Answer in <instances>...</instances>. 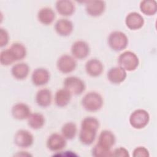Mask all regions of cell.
<instances>
[{"label": "cell", "instance_id": "obj_7", "mask_svg": "<svg viewBox=\"0 0 157 157\" xmlns=\"http://www.w3.org/2000/svg\"><path fill=\"white\" fill-rule=\"evenodd\" d=\"M77 66L75 58L69 55H61L56 61L58 69L63 74H69L73 72Z\"/></svg>", "mask_w": 157, "mask_h": 157}, {"label": "cell", "instance_id": "obj_17", "mask_svg": "<svg viewBox=\"0 0 157 157\" xmlns=\"http://www.w3.org/2000/svg\"><path fill=\"white\" fill-rule=\"evenodd\" d=\"M127 77L126 71L120 66L110 68L107 74V79L113 84H120L124 82Z\"/></svg>", "mask_w": 157, "mask_h": 157}, {"label": "cell", "instance_id": "obj_32", "mask_svg": "<svg viewBox=\"0 0 157 157\" xmlns=\"http://www.w3.org/2000/svg\"><path fill=\"white\" fill-rule=\"evenodd\" d=\"M112 156L129 157V154L128 150L124 147H119L112 151Z\"/></svg>", "mask_w": 157, "mask_h": 157}, {"label": "cell", "instance_id": "obj_31", "mask_svg": "<svg viewBox=\"0 0 157 157\" xmlns=\"http://www.w3.org/2000/svg\"><path fill=\"white\" fill-rule=\"evenodd\" d=\"M9 35L7 31L2 28H0V47H3L8 44Z\"/></svg>", "mask_w": 157, "mask_h": 157}, {"label": "cell", "instance_id": "obj_12", "mask_svg": "<svg viewBox=\"0 0 157 157\" xmlns=\"http://www.w3.org/2000/svg\"><path fill=\"white\" fill-rule=\"evenodd\" d=\"M50 74L49 71L43 67L36 68L31 75V81L35 86H40L46 85L50 80Z\"/></svg>", "mask_w": 157, "mask_h": 157}, {"label": "cell", "instance_id": "obj_9", "mask_svg": "<svg viewBox=\"0 0 157 157\" xmlns=\"http://www.w3.org/2000/svg\"><path fill=\"white\" fill-rule=\"evenodd\" d=\"M71 50L72 56L78 59L86 58L89 55L90 52L88 44L82 40L74 42L71 46Z\"/></svg>", "mask_w": 157, "mask_h": 157}, {"label": "cell", "instance_id": "obj_11", "mask_svg": "<svg viewBox=\"0 0 157 157\" xmlns=\"http://www.w3.org/2000/svg\"><path fill=\"white\" fill-rule=\"evenodd\" d=\"M66 146V139L63 135L55 132L52 134L47 140V148L52 151L61 150Z\"/></svg>", "mask_w": 157, "mask_h": 157}, {"label": "cell", "instance_id": "obj_4", "mask_svg": "<svg viewBox=\"0 0 157 157\" xmlns=\"http://www.w3.org/2000/svg\"><path fill=\"white\" fill-rule=\"evenodd\" d=\"M118 63L119 66L126 71H133L139 66V59L134 52L126 51L119 55Z\"/></svg>", "mask_w": 157, "mask_h": 157}, {"label": "cell", "instance_id": "obj_21", "mask_svg": "<svg viewBox=\"0 0 157 157\" xmlns=\"http://www.w3.org/2000/svg\"><path fill=\"white\" fill-rule=\"evenodd\" d=\"M29 71V67L26 63H18L12 66L11 68V74L15 78L23 80L28 77Z\"/></svg>", "mask_w": 157, "mask_h": 157}, {"label": "cell", "instance_id": "obj_30", "mask_svg": "<svg viewBox=\"0 0 157 157\" xmlns=\"http://www.w3.org/2000/svg\"><path fill=\"white\" fill-rule=\"evenodd\" d=\"M150 156L148 150L144 147H137L132 151L134 157H148Z\"/></svg>", "mask_w": 157, "mask_h": 157}, {"label": "cell", "instance_id": "obj_8", "mask_svg": "<svg viewBox=\"0 0 157 157\" xmlns=\"http://www.w3.org/2000/svg\"><path fill=\"white\" fill-rule=\"evenodd\" d=\"M13 141L15 144L20 148H28L34 142L33 134L26 129H20L14 135Z\"/></svg>", "mask_w": 157, "mask_h": 157}, {"label": "cell", "instance_id": "obj_22", "mask_svg": "<svg viewBox=\"0 0 157 157\" xmlns=\"http://www.w3.org/2000/svg\"><path fill=\"white\" fill-rule=\"evenodd\" d=\"M55 18V13L50 7H43L37 13V19L40 23L45 25H49L53 23Z\"/></svg>", "mask_w": 157, "mask_h": 157}, {"label": "cell", "instance_id": "obj_16", "mask_svg": "<svg viewBox=\"0 0 157 157\" xmlns=\"http://www.w3.org/2000/svg\"><path fill=\"white\" fill-rule=\"evenodd\" d=\"M85 68L87 74L93 77L99 76L104 71L103 64L96 58H91L87 61Z\"/></svg>", "mask_w": 157, "mask_h": 157}, {"label": "cell", "instance_id": "obj_13", "mask_svg": "<svg viewBox=\"0 0 157 157\" xmlns=\"http://www.w3.org/2000/svg\"><path fill=\"white\" fill-rule=\"evenodd\" d=\"M86 13L94 17L101 15L105 10V2L104 1H88L85 2Z\"/></svg>", "mask_w": 157, "mask_h": 157}, {"label": "cell", "instance_id": "obj_6", "mask_svg": "<svg viewBox=\"0 0 157 157\" xmlns=\"http://www.w3.org/2000/svg\"><path fill=\"white\" fill-rule=\"evenodd\" d=\"M64 88L68 90L72 95H80L85 90L84 82L79 77L70 76L66 77L63 82Z\"/></svg>", "mask_w": 157, "mask_h": 157}, {"label": "cell", "instance_id": "obj_10", "mask_svg": "<svg viewBox=\"0 0 157 157\" xmlns=\"http://www.w3.org/2000/svg\"><path fill=\"white\" fill-rule=\"evenodd\" d=\"M116 137L115 134L109 130H103L99 135L96 145L107 150H111V148L115 145Z\"/></svg>", "mask_w": 157, "mask_h": 157}, {"label": "cell", "instance_id": "obj_2", "mask_svg": "<svg viewBox=\"0 0 157 157\" xmlns=\"http://www.w3.org/2000/svg\"><path fill=\"white\" fill-rule=\"evenodd\" d=\"M81 104L83 108L88 112H96L101 109L104 101L102 96L95 91H91L82 98Z\"/></svg>", "mask_w": 157, "mask_h": 157}, {"label": "cell", "instance_id": "obj_28", "mask_svg": "<svg viewBox=\"0 0 157 157\" xmlns=\"http://www.w3.org/2000/svg\"><path fill=\"white\" fill-rule=\"evenodd\" d=\"M16 61L9 48L2 50L0 53V63L2 66H9Z\"/></svg>", "mask_w": 157, "mask_h": 157}, {"label": "cell", "instance_id": "obj_3", "mask_svg": "<svg viewBox=\"0 0 157 157\" xmlns=\"http://www.w3.org/2000/svg\"><path fill=\"white\" fill-rule=\"evenodd\" d=\"M110 48L115 51L120 52L124 50L128 45V38L123 32L115 31L110 33L107 39Z\"/></svg>", "mask_w": 157, "mask_h": 157}, {"label": "cell", "instance_id": "obj_14", "mask_svg": "<svg viewBox=\"0 0 157 157\" xmlns=\"http://www.w3.org/2000/svg\"><path fill=\"white\" fill-rule=\"evenodd\" d=\"M125 24L131 30L140 29L144 24V17L136 12L129 13L125 18Z\"/></svg>", "mask_w": 157, "mask_h": 157}, {"label": "cell", "instance_id": "obj_25", "mask_svg": "<svg viewBox=\"0 0 157 157\" xmlns=\"http://www.w3.org/2000/svg\"><path fill=\"white\" fill-rule=\"evenodd\" d=\"M140 11L145 15L151 16L157 12V2L155 0H144L140 3Z\"/></svg>", "mask_w": 157, "mask_h": 157}, {"label": "cell", "instance_id": "obj_26", "mask_svg": "<svg viewBox=\"0 0 157 157\" xmlns=\"http://www.w3.org/2000/svg\"><path fill=\"white\" fill-rule=\"evenodd\" d=\"M13 55L16 61H19L24 59L27 54V51L25 46L20 42L13 43L9 48Z\"/></svg>", "mask_w": 157, "mask_h": 157}, {"label": "cell", "instance_id": "obj_33", "mask_svg": "<svg viewBox=\"0 0 157 157\" xmlns=\"http://www.w3.org/2000/svg\"><path fill=\"white\" fill-rule=\"evenodd\" d=\"M61 153H58L57 154L53 155V156H77L76 154L72 153V151H61Z\"/></svg>", "mask_w": 157, "mask_h": 157}, {"label": "cell", "instance_id": "obj_1", "mask_svg": "<svg viewBox=\"0 0 157 157\" xmlns=\"http://www.w3.org/2000/svg\"><path fill=\"white\" fill-rule=\"evenodd\" d=\"M99 128V120L93 117H86L81 122L79 140L85 145H91L96 137Z\"/></svg>", "mask_w": 157, "mask_h": 157}, {"label": "cell", "instance_id": "obj_27", "mask_svg": "<svg viewBox=\"0 0 157 157\" xmlns=\"http://www.w3.org/2000/svg\"><path fill=\"white\" fill-rule=\"evenodd\" d=\"M77 132V126L73 122H67L61 128V134L67 140L73 139L75 137Z\"/></svg>", "mask_w": 157, "mask_h": 157}, {"label": "cell", "instance_id": "obj_18", "mask_svg": "<svg viewBox=\"0 0 157 157\" xmlns=\"http://www.w3.org/2000/svg\"><path fill=\"white\" fill-rule=\"evenodd\" d=\"M11 113L12 117L18 120L28 119L31 113L29 107L25 103L18 102L13 105Z\"/></svg>", "mask_w": 157, "mask_h": 157}, {"label": "cell", "instance_id": "obj_24", "mask_svg": "<svg viewBox=\"0 0 157 157\" xmlns=\"http://www.w3.org/2000/svg\"><path fill=\"white\" fill-rule=\"evenodd\" d=\"M45 124L44 116L38 112L31 113L28 118V124L33 129H39Z\"/></svg>", "mask_w": 157, "mask_h": 157}, {"label": "cell", "instance_id": "obj_15", "mask_svg": "<svg viewBox=\"0 0 157 157\" xmlns=\"http://www.w3.org/2000/svg\"><path fill=\"white\" fill-rule=\"evenodd\" d=\"M54 28L58 35L66 37L69 36L72 33L74 25L71 20L67 18H61L56 21Z\"/></svg>", "mask_w": 157, "mask_h": 157}, {"label": "cell", "instance_id": "obj_19", "mask_svg": "<svg viewBox=\"0 0 157 157\" xmlns=\"http://www.w3.org/2000/svg\"><path fill=\"white\" fill-rule=\"evenodd\" d=\"M55 8L59 15L65 17L72 15L75 9L74 4L69 0L57 1L55 4Z\"/></svg>", "mask_w": 157, "mask_h": 157}, {"label": "cell", "instance_id": "obj_5", "mask_svg": "<svg viewBox=\"0 0 157 157\" xmlns=\"http://www.w3.org/2000/svg\"><path fill=\"white\" fill-rule=\"evenodd\" d=\"M150 121V115L147 111L144 109H137L130 115L129 121L131 126L134 129L145 128Z\"/></svg>", "mask_w": 157, "mask_h": 157}, {"label": "cell", "instance_id": "obj_20", "mask_svg": "<svg viewBox=\"0 0 157 157\" xmlns=\"http://www.w3.org/2000/svg\"><path fill=\"white\" fill-rule=\"evenodd\" d=\"M52 92L47 88L39 90L36 95V102L41 107H47L52 102Z\"/></svg>", "mask_w": 157, "mask_h": 157}, {"label": "cell", "instance_id": "obj_29", "mask_svg": "<svg viewBox=\"0 0 157 157\" xmlns=\"http://www.w3.org/2000/svg\"><path fill=\"white\" fill-rule=\"evenodd\" d=\"M91 154H92V156L94 157L112 156V151L107 150L104 148H102L96 144L92 149Z\"/></svg>", "mask_w": 157, "mask_h": 157}, {"label": "cell", "instance_id": "obj_23", "mask_svg": "<svg viewBox=\"0 0 157 157\" xmlns=\"http://www.w3.org/2000/svg\"><path fill=\"white\" fill-rule=\"evenodd\" d=\"M72 94L66 89L58 90L55 94V103L59 107H64L69 104Z\"/></svg>", "mask_w": 157, "mask_h": 157}]
</instances>
